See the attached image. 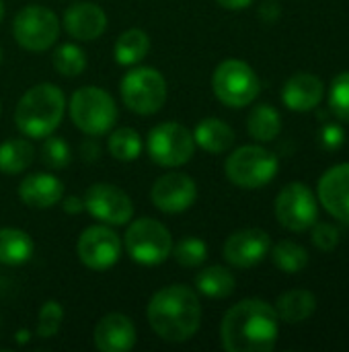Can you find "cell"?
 <instances>
[{
    "mask_svg": "<svg viewBox=\"0 0 349 352\" xmlns=\"http://www.w3.org/2000/svg\"><path fill=\"white\" fill-rule=\"evenodd\" d=\"M280 318L263 299H245L230 307L220 326L222 346L228 352H269L278 344Z\"/></svg>",
    "mask_w": 349,
    "mask_h": 352,
    "instance_id": "6da1fadb",
    "label": "cell"
},
{
    "mask_svg": "<svg viewBox=\"0 0 349 352\" xmlns=\"http://www.w3.org/2000/svg\"><path fill=\"white\" fill-rule=\"evenodd\" d=\"M150 328L167 342H185L195 336L202 324V305L185 285H171L154 293L146 307Z\"/></svg>",
    "mask_w": 349,
    "mask_h": 352,
    "instance_id": "7a4b0ae2",
    "label": "cell"
},
{
    "mask_svg": "<svg viewBox=\"0 0 349 352\" xmlns=\"http://www.w3.org/2000/svg\"><path fill=\"white\" fill-rule=\"evenodd\" d=\"M64 111L66 97L62 89L51 82H39L19 99L14 124L29 138H45L60 126Z\"/></svg>",
    "mask_w": 349,
    "mask_h": 352,
    "instance_id": "3957f363",
    "label": "cell"
},
{
    "mask_svg": "<svg viewBox=\"0 0 349 352\" xmlns=\"http://www.w3.org/2000/svg\"><path fill=\"white\" fill-rule=\"evenodd\" d=\"M70 118L74 126L88 134H107L117 122V105L113 97L101 87H80L70 99Z\"/></svg>",
    "mask_w": 349,
    "mask_h": 352,
    "instance_id": "277c9868",
    "label": "cell"
},
{
    "mask_svg": "<svg viewBox=\"0 0 349 352\" xmlns=\"http://www.w3.org/2000/svg\"><path fill=\"white\" fill-rule=\"evenodd\" d=\"M278 157L257 144H247L228 155L224 163L226 177L243 190H259L278 175Z\"/></svg>",
    "mask_w": 349,
    "mask_h": 352,
    "instance_id": "5b68a950",
    "label": "cell"
},
{
    "mask_svg": "<svg viewBox=\"0 0 349 352\" xmlns=\"http://www.w3.org/2000/svg\"><path fill=\"white\" fill-rule=\"evenodd\" d=\"M123 245L134 262L142 266H156L171 256L173 237L160 221L144 217L128 227L123 235Z\"/></svg>",
    "mask_w": 349,
    "mask_h": 352,
    "instance_id": "8992f818",
    "label": "cell"
},
{
    "mask_svg": "<svg viewBox=\"0 0 349 352\" xmlns=\"http://www.w3.org/2000/svg\"><path fill=\"white\" fill-rule=\"evenodd\" d=\"M212 89L224 105L239 109L257 99L261 82L247 62L224 60L212 74Z\"/></svg>",
    "mask_w": 349,
    "mask_h": 352,
    "instance_id": "52a82bcc",
    "label": "cell"
},
{
    "mask_svg": "<svg viewBox=\"0 0 349 352\" xmlns=\"http://www.w3.org/2000/svg\"><path fill=\"white\" fill-rule=\"evenodd\" d=\"M121 99L130 111L152 116L167 101V80L152 66L134 68L121 78Z\"/></svg>",
    "mask_w": 349,
    "mask_h": 352,
    "instance_id": "ba28073f",
    "label": "cell"
},
{
    "mask_svg": "<svg viewBox=\"0 0 349 352\" xmlns=\"http://www.w3.org/2000/svg\"><path fill=\"white\" fill-rule=\"evenodd\" d=\"M146 148L150 159L160 167H181L195 153L193 132L179 122H163L148 132Z\"/></svg>",
    "mask_w": 349,
    "mask_h": 352,
    "instance_id": "9c48e42d",
    "label": "cell"
},
{
    "mask_svg": "<svg viewBox=\"0 0 349 352\" xmlns=\"http://www.w3.org/2000/svg\"><path fill=\"white\" fill-rule=\"evenodd\" d=\"M14 41L29 52H45L60 37V21L56 12L41 4H27L12 21Z\"/></svg>",
    "mask_w": 349,
    "mask_h": 352,
    "instance_id": "30bf717a",
    "label": "cell"
},
{
    "mask_svg": "<svg viewBox=\"0 0 349 352\" xmlns=\"http://www.w3.org/2000/svg\"><path fill=\"white\" fill-rule=\"evenodd\" d=\"M276 219L288 231L302 233L319 221V202L309 186L292 182L276 198Z\"/></svg>",
    "mask_w": 349,
    "mask_h": 352,
    "instance_id": "8fae6325",
    "label": "cell"
},
{
    "mask_svg": "<svg viewBox=\"0 0 349 352\" xmlns=\"http://www.w3.org/2000/svg\"><path fill=\"white\" fill-rule=\"evenodd\" d=\"M78 260L95 272L113 268L121 258V239L105 225H93L84 229L76 243Z\"/></svg>",
    "mask_w": 349,
    "mask_h": 352,
    "instance_id": "7c38bea8",
    "label": "cell"
},
{
    "mask_svg": "<svg viewBox=\"0 0 349 352\" xmlns=\"http://www.w3.org/2000/svg\"><path fill=\"white\" fill-rule=\"evenodd\" d=\"M84 210L105 225L121 227L134 217L132 198L113 184H93L84 194Z\"/></svg>",
    "mask_w": 349,
    "mask_h": 352,
    "instance_id": "4fadbf2b",
    "label": "cell"
},
{
    "mask_svg": "<svg viewBox=\"0 0 349 352\" xmlns=\"http://www.w3.org/2000/svg\"><path fill=\"white\" fill-rule=\"evenodd\" d=\"M197 198V186L195 182L181 171H169L160 175L152 190H150V200L152 204L167 214H179L185 212L187 208L193 206Z\"/></svg>",
    "mask_w": 349,
    "mask_h": 352,
    "instance_id": "5bb4252c",
    "label": "cell"
},
{
    "mask_svg": "<svg viewBox=\"0 0 349 352\" xmlns=\"http://www.w3.org/2000/svg\"><path fill=\"white\" fill-rule=\"evenodd\" d=\"M272 250V239L263 229H241L224 243V260L234 268L257 266Z\"/></svg>",
    "mask_w": 349,
    "mask_h": 352,
    "instance_id": "9a60e30c",
    "label": "cell"
},
{
    "mask_svg": "<svg viewBox=\"0 0 349 352\" xmlns=\"http://www.w3.org/2000/svg\"><path fill=\"white\" fill-rule=\"evenodd\" d=\"M319 200L333 219L349 227V163L325 171L319 179Z\"/></svg>",
    "mask_w": 349,
    "mask_h": 352,
    "instance_id": "2e32d148",
    "label": "cell"
},
{
    "mask_svg": "<svg viewBox=\"0 0 349 352\" xmlns=\"http://www.w3.org/2000/svg\"><path fill=\"white\" fill-rule=\"evenodd\" d=\"M95 349L101 352H128L136 346V326L123 314H107L95 326Z\"/></svg>",
    "mask_w": 349,
    "mask_h": 352,
    "instance_id": "e0dca14e",
    "label": "cell"
},
{
    "mask_svg": "<svg viewBox=\"0 0 349 352\" xmlns=\"http://www.w3.org/2000/svg\"><path fill=\"white\" fill-rule=\"evenodd\" d=\"M64 29L78 41H93L107 29V14L95 2H76L64 12Z\"/></svg>",
    "mask_w": 349,
    "mask_h": 352,
    "instance_id": "ac0fdd59",
    "label": "cell"
},
{
    "mask_svg": "<svg viewBox=\"0 0 349 352\" xmlns=\"http://www.w3.org/2000/svg\"><path fill=\"white\" fill-rule=\"evenodd\" d=\"M323 95H325L323 80L311 72H298V74L290 76L282 91L284 105L288 109L300 111V113L315 109L323 101Z\"/></svg>",
    "mask_w": 349,
    "mask_h": 352,
    "instance_id": "d6986e66",
    "label": "cell"
},
{
    "mask_svg": "<svg viewBox=\"0 0 349 352\" xmlns=\"http://www.w3.org/2000/svg\"><path fill=\"white\" fill-rule=\"evenodd\" d=\"M19 196L29 208H51L64 198V184L51 173H31L19 186Z\"/></svg>",
    "mask_w": 349,
    "mask_h": 352,
    "instance_id": "ffe728a7",
    "label": "cell"
},
{
    "mask_svg": "<svg viewBox=\"0 0 349 352\" xmlns=\"http://www.w3.org/2000/svg\"><path fill=\"white\" fill-rule=\"evenodd\" d=\"M193 140H195V146L204 148L206 153L220 155V153H226L234 144L237 138H234V130L226 122L218 118H206L195 126Z\"/></svg>",
    "mask_w": 349,
    "mask_h": 352,
    "instance_id": "44dd1931",
    "label": "cell"
},
{
    "mask_svg": "<svg viewBox=\"0 0 349 352\" xmlns=\"http://www.w3.org/2000/svg\"><path fill=\"white\" fill-rule=\"evenodd\" d=\"M35 243L29 233L12 227L0 229V264L21 266L33 258Z\"/></svg>",
    "mask_w": 349,
    "mask_h": 352,
    "instance_id": "7402d4cb",
    "label": "cell"
},
{
    "mask_svg": "<svg viewBox=\"0 0 349 352\" xmlns=\"http://www.w3.org/2000/svg\"><path fill=\"white\" fill-rule=\"evenodd\" d=\"M317 309V299L311 291L294 289L284 293L276 301V314L286 324H300L306 322Z\"/></svg>",
    "mask_w": 349,
    "mask_h": 352,
    "instance_id": "603a6c76",
    "label": "cell"
},
{
    "mask_svg": "<svg viewBox=\"0 0 349 352\" xmlns=\"http://www.w3.org/2000/svg\"><path fill=\"white\" fill-rule=\"evenodd\" d=\"M35 148L27 138H8L0 144V171L6 175H19L31 167Z\"/></svg>",
    "mask_w": 349,
    "mask_h": 352,
    "instance_id": "cb8c5ba5",
    "label": "cell"
},
{
    "mask_svg": "<svg viewBox=\"0 0 349 352\" xmlns=\"http://www.w3.org/2000/svg\"><path fill=\"white\" fill-rule=\"evenodd\" d=\"M148 52H150V37L142 29L123 31L117 37L115 47H113L115 62L121 64V66H134V64L142 62Z\"/></svg>",
    "mask_w": 349,
    "mask_h": 352,
    "instance_id": "d4e9b609",
    "label": "cell"
},
{
    "mask_svg": "<svg viewBox=\"0 0 349 352\" xmlns=\"http://www.w3.org/2000/svg\"><path fill=\"white\" fill-rule=\"evenodd\" d=\"M247 130L249 134L259 140V142H272L278 138L280 130H282V116L276 107H272L269 103H261L255 105L247 118Z\"/></svg>",
    "mask_w": 349,
    "mask_h": 352,
    "instance_id": "484cf974",
    "label": "cell"
},
{
    "mask_svg": "<svg viewBox=\"0 0 349 352\" xmlns=\"http://www.w3.org/2000/svg\"><path fill=\"white\" fill-rule=\"evenodd\" d=\"M195 287L210 299H226L234 293L237 280L224 266H210L195 276Z\"/></svg>",
    "mask_w": 349,
    "mask_h": 352,
    "instance_id": "4316f807",
    "label": "cell"
},
{
    "mask_svg": "<svg viewBox=\"0 0 349 352\" xmlns=\"http://www.w3.org/2000/svg\"><path fill=\"white\" fill-rule=\"evenodd\" d=\"M109 155L117 161H136L142 155V138L134 128H117L107 140Z\"/></svg>",
    "mask_w": 349,
    "mask_h": 352,
    "instance_id": "83f0119b",
    "label": "cell"
},
{
    "mask_svg": "<svg viewBox=\"0 0 349 352\" xmlns=\"http://www.w3.org/2000/svg\"><path fill=\"white\" fill-rule=\"evenodd\" d=\"M272 252V258H274V264L286 272V274H296V272H302L309 264V254L302 245L294 243V241H280L274 245Z\"/></svg>",
    "mask_w": 349,
    "mask_h": 352,
    "instance_id": "f1b7e54d",
    "label": "cell"
},
{
    "mask_svg": "<svg viewBox=\"0 0 349 352\" xmlns=\"http://www.w3.org/2000/svg\"><path fill=\"white\" fill-rule=\"evenodd\" d=\"M51 64H53L56 72L62 76H70V78L80 76L86 68V54L76 43H62L53 52Z\"/></svg>",
    "mask_w": 349,
    "mask_h": 352,
    "instance_id": "f546056e",
    "label": "cell"
},
{
    "mask_svg": "<svg viewBox=\"0 0 349 352\" xmlns=\"http://www.w3.org/2000/svg\"><path fill=\"white\" fill-rule=\"evenodd\" d=\"M171 256L177 260V264H181L185 268H197L208 258V245H206V241H202L197 237H187L173 245Z\"/></svg>",
    "mask_w": 349,
    "mask_h": 352,
    "instance_id": "4dcf8cb0",
    "label": "cell"
},
{
    "mask_svg": "<svg viewBox=\"0 0 349 352\" xmlns=\"http://www.w3.org/2000/svg\"><path fill=\"white\" fill-rule=\"evenodd\" d=\"M41 161L49 169H64L72 163V151L66 140L49 134L41 146Z\"/></svg>",
    "mask_w": 349,
    "mask_h": 352,
    "instance_id": "1f68e13d",
    "label": "cell"
},
{
    "mask_svg": "<svg viewBox=\"0 0 349 352\" xmlns=\"http://www.w3.org/2000/svg\"><path fill=\"white\" fill-rule=\"evenodd\" d=\"M64 320V307L58 301H45L37 316V336L47 340L60 332Z\"/></svg>",
    "mask_w": 349,
    "mask_h": 352,
    "instance_id": "d6a6232c",
    "label": "cell"
},
{
    "mask_svg": "<svg viewBox=\"0 0 349 352\" xmlns=\"http://www.w3.org/2000/svg\"><path fill=\"white\" fill-rule=\"evenodd\" d=\"M329 105L337 120L349 124V72H341L333 78L329 91Z\"/></svg>",
    "mask_w": 349,
    "mask_h": 352,
    "instance_id": "836d02e7",
    "label": "cell"
},
{
    "mask_svg": "<svg viewBox=\"0 0 349 352\" xmlns=\"http://www.w3.org/2000/svg\"><path fill=\"white\" fill-rule=\"evenodd\" d=\"M313 243L321 252H333L339 243V231L329 223H315L313 225Z\"/></svg>",
    "mask_w": 349,
    "mask_h": 352,
    "instance_id": "e575fe53",
    "label": "cell"
},
{
    "mask_svg": "<svg viewBox=\"0 0 349 352\" xmlns=\"http://www.w3.org/2000/svg\"><path fill=\"white\" fill-rule=\"evenodd\" d=\"M321 142L327 151H337L346 142V132L337 124H325L321 130Z\"/></svg>",
    "mask_w": 349,
    "mask_h": 352,
    "instance_id": "d590c367",
    "label": "cell"
},
{
    "mask_svg": "<svg viewBox=\"0 0 349 352\" xmlns=\"http://www.w3.org/2000/svg\"><path fill=\"white\" fill-rule=\"evenodd\" d=\"M99 155H101V148H99V144H97L93 138H86V140L80 144V157H82V161L93 163V161L99 159Z\"/></svg>",
    "mask_w": 349,
    "mask_h": 352,
    "instance_id": "8d00e7d4",
    "label": "cell"
},
{
    "mask_svg": "<svg viewBox=\"0 0 349 352\" xmlns=\"http://www.w3.org/2000/svg\"><path fill=\"white\" fill-rule=\"evenodd\" d=\"M62 208L64 212L68 214H80L84 210V200L80 196H68V198H62Z\"/></svg>",
    "mask_w": 349,
    "mask_h": 352,
    "instance_id": "74e56055",
    "label": "cell"
},
{
    "mask_svg": "<svg viewBox=\"0 0 349 352\" xmlns=\"http://www.w3.org/2000/svg\"><path fill=\"white\" fill-rule=\"evenodd\" d=\"M216 2L226 10H245L247 6H251L253 0H216Z\"/></svg>",
    "mask_w": 349,
    "mask_h": 352,
    "instance_id": "f35d334b",
    "label": "cell"
},
{
    "mask_svg": "<svg viewBox=\"0 0 349 352\" xmlns=\"http://www.w3.org/2000/svg\"><path fill=\"white\" fill-rule=\"evenodd\" d=\"M261 14H263V19H265V21H274V19L280 14V10H278V4H272V2L263 4V8H261Z\"/></svg>",
    "mask_w": 349,
    "mask_h": 352,
    "instance_id": "ab89813d",
    "label": "cell"
},
{
    "mask_svg": "<svg viewBox=\"0 0 349 352\" xmlns=\"http://www.w3.org/2000/svg\"><path fill=\"white\" fill-rule=\"evenodd\" d=\"M29 338H31V336H29V330H21V332H16V338H14V340H16L19 344H25V342H29Z\"/></svg>",
    "mask_w": 349,
    "mask_h": 352,
    "instance_id": "60d3db41",
    "label": "cell"
},
{
    "mask_svg": "<svg viewBox=\"0 0 349 352\" xmlns=\"http://www.w3.org/2000/svg\"><path fill=\"white\" fill-rule=\"evenodd\" d=\"M4 19V2L0 0V21Z\"/></svg>",
    "mask_w": 349,
    "mask_h": 352,
    "instance_id": "b9f144b4",
    "label": "cell"
},
{
    "mask_svg": "<svg viewBox=\"0 0 349 352\" xmlns=\"http://www.w3.org/2000/svg\"><path fill=\"white\" fill-rule=\"evenodd\" d=\"M0 62H2V50H0Z\"/></svg>",
    "mask_w": 349,
    "mask_h": 352,
    "instance_id": "7bdbcfd3",
    "label": "cell"
}]
</instances>
